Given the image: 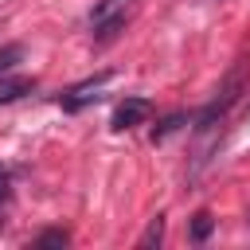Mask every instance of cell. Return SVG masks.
Masks as SVG:
<instances>
[{
  "label": "cell",
  "instance_id": "6da1fadb",
  "mask_svg": "<svg viewBox=\"0 0 250 250\" xmlns=\"http://www.w3.org/2000/svg\"><path fill=\"white\" fill-rule=\"evenodd\" d=\"M129 4H133V0H98L94 12H90V27H94L102 39H109L117 27H125V20H129Z\"/></svg>",
  "mask_w": 250,
  "mask_h": 250
},
{
  "label": "cell",
  "instance_id": "7a4b0ae2",
  "mask_svg": "<svg viewBox=\"0 0 250 250\" xmlns=\"http://www.w3.org/2000/svg\"><path fill=\"white\" fill-rule=\"evenodd\" d=\"M109 78H113V74H109V70H102V74H94V78H86V82L70 86V90H66L62 98H59V105H62L66 113H78L82 105H90V102H98V98H102L98 90H102V86H105Z\"/></svg>",
  "mask_w": 250,
  "mask_h": 250
},
{
  "label": "cell",
  "instance_id": "3957f363",
  "mask_svg": "<svg viewBox=\"0 0 250 250\" xmlns=\"http://www.w3.org/2000/svg\"><path fill=\"white\" fill-rule=\"evenodd\" d=\"M148 113H152V102L148 98H125L117 109H113V129L117 133H125V129H137V125H145L148 121Z\"/></svg>",
  "mask_w": 250,
  "mask_h": 250
},
{
  "label": "cell",
  "instance_id": "277c9868",
  "mask_svg": "<svg viewBox=\"0 0 250 250\" xmlns=\"http://www.w3.org/2000/svg\"><path fill=\"white\" fill-rule=\"evenodd\" d=\"M31 90H35V78H27V74H4V78H0V105L23 98V94H31Z\"/></svg>",
  "mask_w": 250,
  "mask_h": 250
},
{
  "label": "cell",
  "instance_id": "5b68a950",
  "mask_svg": "<svg viewBox=\"0 0 250 250\" xmlns=\"http://www.w3.org/2000/svg\"><path fill=\"white\" fill-rule=\"evenodd\" d=\"M160 238H164V219L156 215V219H152V223L145 227V234H141V242H137V246H145V250H148V246H156Z\"/></svg>",
  "mask_w": 250,
  "mask_h": 250
},
{
  "label": "cell",
  "instance_id": "8992f818",
  "mask_svg": "<svg viewBox=\"0 0 250 250\" xmlns=\"http://www.w3.org/2000/svg\"><path fill=\"white\" fill-rule=\"evenodd\" d=\"M20 59H23V47H20V43H8V47H0V74H4V70H12Z\"/></svg>",
  "mask_w": 250,
  "mask_h": 250
},
{
  "label": "cell",
  "instance_id": "52a82bcc",
  "mask_svg": "<svg viewBox=\"0 0 250 250\" xmlns=\"http://www.w3.org/2000/svg\"><path fill=\"white\" fill-rule=\"evenodd\" d=\"M184 121H188V117H184V113H172V117H164V121H160V125H156V129H152V137H156V141H164V137H168V133H172V129H180V125H184Z\"/></svg>",
  "mask_w": 250,
  "mask_h": 250
},
{
  "label": "cell",
  "instance_id": "ba28073f",
  "mask_svg": "<svg viewBox=\"0 0 250 250\" xmlns=\"http://www.w3.org/2000/svg\"><path fill=\"white\" fill-rule=\"evenodd\" d=\"M211 227H215V223H211V215H207V211H199V215H195V223H191V238H195V242H203V238L211 234Z\"/></svg>",
  "mask_w": 250,
  "mask_h": 250
},
{
  "label": "cell",
  "instance_id": "9c48e42d",
  "mask_svg": "<svg viewBox=\"0 0 250 250\" xmlns=\"http://www.w3.org/2000/svg\"><path fill=\"white\" fill-rule=\"evenodd\" d=\"M70 238H66V230H43L39 238H35V246H66Z\"/></svg>",
  "mask_w": 250,
  "mask_h": 250
},
{
  "label": "cell",
  "instance_id": "30bf717a",
  "mask_svg": "<svg viewBox=\"0 0 250 250\" xmlns=\"http://www.w3.org/2000/svg\"><path fill=\"white\" fill-rule=\"evenodd\" d=\"M8 184H12V180H8V172L0 168V199H8Z\"/></svg>",
  "mask_w": 250,
  "mask_h": 250
}]
</instances>
